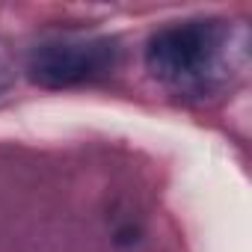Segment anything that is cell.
<instances>
[{
  "instance_id": "obj_1",
  "label": "cell",
  "mask_w": 252,
  "mask_h": 252,
  "mask_svg": "<svg viewBox=\"0 0 252 252\" xmlns=\"http://www.w3.org/2000/svg\"><path fill=\"white\" fill-rule=\"evenodd\" d=\"M222 51V24L211 18L160 27L146 45L149 71L169 86H202Z\"/></svg>"
},
{
  "instance_id": "obj_2",
  "label": "cell",
  "mask_w": 252,
  "mask_h": 252,
  "mask_svg": "<svg viewBox=\"0 0 252 252\" xmlns=\"http://www.w3.org/2000/svg\"><path fill=\"white\" fill-rule=\"evenodd\" d=\"M119 48L110 39L45 42L27 60V77L42 89H71L116 68Z\"/></svg>"
}]
</instances>
